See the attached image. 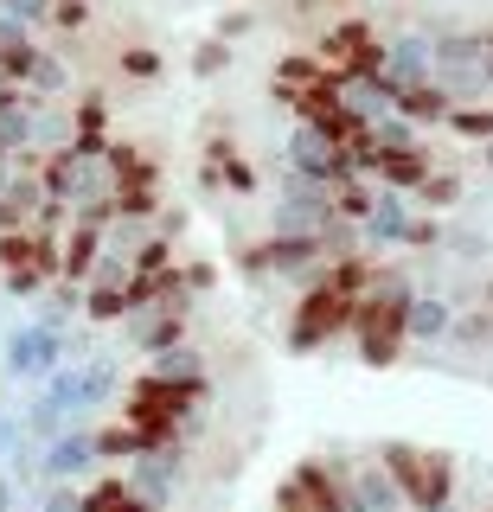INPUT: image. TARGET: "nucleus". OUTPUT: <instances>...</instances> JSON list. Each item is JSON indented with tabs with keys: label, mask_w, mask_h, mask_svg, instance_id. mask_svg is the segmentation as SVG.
Returning <instances> with one entry per match:
<instances>
[{
	"label": "nucleus",
	"mask_w": 493,
	"mask_h": 512,
	"mask_svg": "<svg viewBox=\"0 0 493 512\" xmlns=\"http://www.w3.org/2000/svg\"><path fill=\"white\" fill-rule=\"evenodd\" d=\"M365 455L378 461V468L391 474V487L404 493L410 512H436L455 500V455L449 448H423V442H404V436H378Z\"/></svg>",
	"instance_id": "nucleus-1"
},
{
	"label": "nucleus",
	"mask_w": 493,
	"mask_h": 512,
	"mask_svg": "<svg viewBox=\"0 0 493 512\" xmlns=\"http://www.w3.org/2000/svg\"><path fill=\"white\" fill-rule=\"evenodd\" d=\"M122 384H129L122 359H116V352H97V359H84V365H58V372L45 378L39 391L52 397V404L71 416V423H90L97 410L122 404Z\"/></svg>",
	"instance_id": "nucleus-2"
},
{
	"label": "nucleus",
	"mask_w": 493,
	"mask_h": 512,
	"mask_svg": "<svg viewBox=\"0 0 493 512\" xmlns=\"http://www.w3.org/2000/svg\"><path fill=\"white\" fill-rule=\"evenodd\" d=\"M353 308H359V301L333 295L327 282L301 288V308H295V320H289V352H321L333 333H353Z\"/></svg>",
	"instance_id": "nucleus-3"
},
{
	"label": "nucleus",
	"mask_w": 493,
	"mask_h": 512,
	"mask_svg": "<svg viewBox=\"0 0 493 512\" xmlns=\"http://www.w3.org/2000/svg\"><path fill=\"white\" fill-rule=\"evenodd\" d=\"M65 365V333L58 327H45V320H20V327L7 333V378L13 384H39Z\"/></svg>",
	"instance_id": "nucleus-4"
},
{
	"label": "nucleus",
	"mask_w": 493,
	"mask_h": 512,
	"mask_svg": "<svg viewBox=\"0 0 493 512\" xmlns=\"http://www.w3.org/2000/svg\"><path fill=\"white\" fill-rule=\"evenodd\" d=\"M90 474H103V461H97V423H71L65 436H52L39 448V487H84Z\"/></svg>",
	"instance_id": "nucleus-5"
},
{
	"label": "nucleus",
	"mask_w": 493,
	"mask_h": 512,
	"mask_svg": "<svg viewBox=\"0 0 493 512\" xmlns=\"http://www.w3.org/2000/svg\"><path fill=\"white\" fill-rule=\"evenodd\" d=\"M129 487L148 500L154 512H167L173 500H180V487H186V442H161V448H148L141 461H129Z\"/></svg>",
	"instance_id": "nucleus-6"
},
{
	"label": "nucleus",
	"mask_w": 493,
	"mask_h": 512,
	"mask_svg": "<svg viewBox=\"0 0 493 512\" xmlns=\"http://www.w3.org/2000/svg\"><path fill=\"white\" fill-rule=\"evenodd\" d=\"M346 500H353V512H410L404 493L391 487V474L378 468L372 455H353V461H346Z\"/></svg>",
	"instance_id": "nucleus-7"
},
{
	"label": "nucleus",
	"mask_w": 493,
	"mask_h": 512,
	"mask_svg": "<svg viewBox=\"0 0 493 512\" xmlns=\"http://www.w3.org/2000/svg\"><path fill=\"white\" fill-rule=\"evenodd\" d=\"M410 192H391V186H372V212H365V224H359V237L365 244H404V231H410Z\"/></svg>",
	"instance_id": "nucleus-8"
},
{
	"label": "nucleus",
	"mask_w": 493,
	"mask_h": 512,
	"mask_svg": "<svg viewBox=\"0 0 493 512\" xmlns=\"http://www.w3.org/2000/svg\"><path fill=\"white\" fill-rule=\"evenodd\" d=\"M97 256H103V224L71 218L65 244H58V282H77V288H84L90 269H97Z\"/></svg>",
	"instance_id": "nucleus-9"
},
{
	"label": "nucleus",
	"mask_w": 493,
	"mask_h": 512,
	"mask_svg": "<svg viewBox=\"0 0 493 512\" xmlns=\"http://www.w3.org/2000/svg\"><path fill=\"white\" fill-rule=\"evenodd\" d=\"M449 327H455V308L442 295H429V288H417V301H410V314H404V340L442 346V340H449Z\"/></svg>",
	"instance_id": "nucleus-10"
},
{
	"label": "nucleus",
	"mask_w": 493,
	"mask_h": 512,
	"mask_svg": "<svg viewBox=\"0 0 493 512\" xmlns=\"http://www.w3.org/2000/svg\"><path fill=\"white\" fill-rule=\"evenodd\" d=\"M449 109H455V96L429 77V84L397 90V109H391V116H404V122H417V128H436V122H449Z\"/></svg>",
	"instance_id": "nucleus-11"
},
{
	"label": "nucleus",
	"mask_w": 493,
	"mask_h": 512,
	"mask_svg": "<svg viewBox=\"0 0 493 512\" xmlns=\"http://www.w3.org/2000/svg\"><path fill=\"white\" fill-rule=\"evenodd\" d=\"M327 77H333V71H327V64L314 58V52H295V58H282V64H276V77H269V96H276V103H295L301 90H321Z\"/></svg>",
	"instance_id": "nucleus-12"
},
{
	"label": "nucleus",
	"mask_w": 493,
	"mask_h": 512,
	"mask_svg": "<svg viewBox=\"0 0 493 512\" xmlns=\"http://www.w3.org/2000/svg\"><path fill=\"white\" fill-rule=\"evenodd\" d=\"M141 455H148V436H141L135 423H122V416L116 423H97V461L103 468H129Z\"/></svg>",
	"instance_id": "nucleus-13"
},
{
	"label": "nucleus",
	"mask_w": 493,
	"mask_h": 512,
	"mask_svg": "<svg viewBox=\"0 0 493 512\" xmlns=\"http://www.w3.org/2000/svg\"><path fill=\"white\" fill-rule=\"evenodd\" d=\"M148 378H161V384H180V391H205V359L193 346H173V352H161V359H148Z\"/></svg>",
	"instance_id": "nucleus-14"
},
{
	"label": "nucleus",
	"mask_w": 493,
	"mask_h": 512,
	"mask_svg": "<svg viewBox=\"0 0 493 512\" xmlns=\"http://www.w3.org/2000/svg\"><path fill=\"white\" fill-rule=\"evenodd\" d=\"M84 314L97 320V327H109V320H129V295H122V288H84Z\"/></svg>",
	"instance_id": "nucleus-15"
},
{
	"label": "nucleus",
	"mask_w": 493,
	"mask_h": 512,
	"mask_svg": "<svg viewBox=\"0 0 493 512\" xmlns=\"http://www.w3.org/2000/svg\"><path fill=\"white\" fill-rule=\"evenodd\" d=\"M26 90H33V96H39V103H45V96H58V90H71V71H65V64H58L52 52H39V64H33V77H26Z\"/></svg>",
	"instance_id": "nucleus-16"
},
{
	"label": "nucleus",
	"mask_w": 493,
	"mask_h": 512,
	"mask_svg": "<svg viewBox=\"0 0 493 512\" xmlns=\"http://www.w3.org/2000/svg\"><path fill=\"white\" fill-rule=\"evenodd\" d=\"M161 71H167V58L154 52V45H129V52H122V77H135V84H154Z\"/></svg>",
	"instance_id": "nucleus-17"
},
{
	"label": "nucleus",
	"mask_w": 493,
	"mask_h": 512,
	"mask_svg": "<svg viewBox=\"0 0 493 512\" xmlns=\"http://www.w3.org/2000/svg\"><path fill=\"white\" fill-rule=\"evenodd\" d=\"M417 199L429 205V212H449V205L461 199V173H429V180L417 186Z\"/></svg>",
	"instance_id": "nucleus-18"
},
{
	"label": "nucleus",
	"mask_w": 493,
	"mask_h": 512,
	"mask_svg": "<svg viewBox=\"0 0 493 512\" xmlns=\"http://www.w3.org/2000/svg\"><path fill=\"white\" fill-rule=\"evenodd\" d=\"M449 340L455 346H493V314H455Z\"/></svg>",
	"instance_id": "nucleus-19"
},
{
	"label": "nucleus",
	"mask_w": 493,
	"mask_h": 512,
	"mask_svg": "<svg viewBox=\"0 0 493 512\" xmlns=\"http://www.w3.org/2000/svg\"><path fill=\"white\" fill-rule=\"evenodd\" d=\"M449 128H455V135H468V141H487V135H493V109L455 103V109H449Z\"/></svg>",
	"instance_id": "nucleus-20"
},
{
	"label": "nucleus",
	"mask_w": 493,
	"mask_h": 512,
	"mask_svg": "<svg viewBox=\"0 0 493 512\" xmlns=\"http://www.w3.org/2000/svg\"><path fill=\"white\" fill-rule=\"evenodd\" d=\"M45 26H58V32H84V26H90V0H52Z\"/></svg>",
	"instance_id": "nucleus-21"
},
{
	"label": "nucleus",
	"mask_w": 493,
	"mask_h": 512,
	"mask_svg": "<svg viewBox=\"0 0 493 512\" xmlns=\"http://www.w3.org/2000/svg\"><path fill=\"white\" fill-rule=\"evenodd\" d=\"M193 71H199V77H218V71H231V45H225V39H205L199 52H193Z\"/></svg>",
	"instance_id": "nucleus-22"
},
{
	"label": "nucleus",
	"mask_w": 493,
	"mask_h": 512,
	"mask_svg": "<svg viewBox=\"0 0 493 512\" xmlns=\"http://www.w3.org/2000/svg\"><path fill=\"white\" fill-rule=\"evenodd\" d=\"M0 13H7V20H20L26 32H33V26H45V13H52V0H0Z\"/></svg>",
	"instance_id": "nucleus-23"
},
{
	"label": "nucleus",
	"mask_w": 493,
	"mask_h": 512,
	"mask_svg": "<svg viewBox=\"0 0 493 512\" xmlns=\"http://www.w3.org/2000/svg\"><path fill=\"white\" fill-rule=\"evenodd\" d=\"M404 244H410V250H436V244H442V224H436V218H410Z\"/></svg>",
	"instance_id": "nucleus-24"
},
{
	"label": "nucleus",
	"mask_w": 493,
	"mask_h": 512,
	"mask_svg": "<svg viewBox=\"0 0 493 512\" xmlns=\"http://www.w3.org/2000/svg\"><path fill=\"white\" fill-rule=\"evenodd\" d=\"M250 26H257V13H225V20H218V39L231 45V39H244Z\"/></svg>",
	"instance_id": "nucleus-25"
},
{
	"label": "nucleus",
	"mask_w": 493,
	"mask_h": 512,
	"mask_svg": "<svg viewBox=\"0 0 493 512\" xmlns=\"http://www.w3.org/2000/svg\"><path fill=\"white\" fill-rule=\"evenodd\" d=\"M20 436H26V429H20V416H7V410H0V461H7L13 448H20Z\"/></svg>",
	"instance_id": "nucleus-26"
},
{
	"label": "nucleus",
	"mask_w": 493,
	"mask_h": 512,
	"mask_svg": "<svg viewBox=\"0 0 493 512\" xmlns=\"http://www.w3.org/2000/svg\"><path fill=\"white\" fill-rule=\"evenodd\" d=\"M276 512H314V506H301L289 487H276Z\"/></svg>",
	"instance_id": "nucleus-27"
},
{
	"label": "nucleus",
	"mask_w": 493,
	"mask_h": 512,
	"mask_svg": "<svg viewBox=\"0 0 493 512\" xmlns=\"http://www.w3.org/2000/svg\"><path fill=\"white\" fill-rule=\"evenodd\" d=\"M436 512H461V506H455V500H449V506H436Z\"/></svg>",
	"instance_id": "nucleus-28"
}]
</instances>
